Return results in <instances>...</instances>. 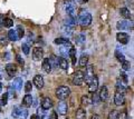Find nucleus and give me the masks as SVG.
<instances>
[{
	"label": "nucleus",
	"mask_w": 134,
	"mask_h": 119,
	"mask_svg": "<svg viewBox=\"0 0 134 119\" xmlns=\"http://www.w3.org/2000/svg\"><path fill=\"white\" fill-rule=\"evenodd\" d=\"M70 95V89L67 86H59L56 89V96L59 100H65Z\"/></svg>",
	"instance_id": "obj_1"
},
{
	"label": "nucleus",
	"mask_w": 134,
	"mask_h": 119,
	"mask_svg": "<svg viewBox=\"0 0 134 119\" xmlns=\"http://www.w3.org/2000/svg\"><path fill=\"white\" fill-rule=\"evenodd\" d=\"M77 22L81 24V27H87V26H90L91 22H92V16L90 12H86V11H84L82 12L81 15H79V17L77 19Z\"/></svg>",
	"instance_id": "obj_2"
},
{
	"label": "nucleus",
	"mask_w": 134,
	"mask_h": 119,
	"mask_svg": "<svg viewBox=\"0 0 134 119\" xmlns=\"http://www.w3.org/2000/svg\"><path fill=\"white\" fill-rule=\"evenodd\" d=\"M12 117L14 118H19V119H26L28 117V110L24 109L23 107H15L12 110Z\"/></svg>",
	"instance_id": "obj_3"
},
{
	"label": "nucleus",
	"mask_w": 134,
	"mask_h": 119,
	"mask_svg": "<svg viewBox=\"0 0 134 119\" xmlns=\"http://www.w3.org/2000/svg\"><path fill=\"white\" fill-rule=\"evenodd\" d=\"M86 84H87V86H88V91H91L92 93L95 92L96 90H97V88H98V80H97V78H96L95 76L92 77Z\"/></svg>",
	"instance_id": "obj_4"
},
{
	"label": "nucleus",
	"mask_w": 134,
	"mask_h": 119,
	"mask_svg": "<svg viewBox=\"0 0 134 119\" xmlns=\"http://www.w3.org/2000/svg\"><path fill=\"white\" fill-rule=\"evenodd\" d=\"M84 80H85V77H84V72L82 71H76L74 75V78H73V84L76 85V86H81Z\"/></svg>",
	"instance_id": "obj_5"
},
{
	"label": "nucleus",
	"mask_w": 134,
	"mask_h": 119,
	"mask_svg": "<svg viewBox=\"0 0 134 119\" xmlns=\"http://www.w3.org/2000/svg\"><path fill=\"white\" fill-rule=\"evenodd\" d=\"M43 57H44L43 49H41L40 47H35L34 48V50H32V58H34V60L38 61L40 59H43Z\"/></svg>",
	"instance_id": "obj_6"
},
{
	"label": "nucleus",
	"mask_w": 134,
	"mask_h": 119,
	"mask_svg": "<svg viewBox=\"0 0 134 119\" xmlns=\"http://www.w3.org/2000/svg\"><path fill=\"white\" fill-rule=\"evenodd\" d=\"M98 97H99V100H102V101H105L108 98V89L106 86H102V87L99 88Z\"/></svg>",
	"instance_id": "obj_7"
},
{
	"label": "nucleus",
	"mask_w": 134,
	"mask_h": 119,
	"mask_svg": "<svg viewBox=\"0 0 134 119\" xmlns=\"http://www.w3.org/2000/svg\"><path fill=\"white\" fill-rule=\"evenodd\" d=\"M124 102H125L124 93L115 92V96H114V104H115L116 106H122Z\"/></svg>",
	"instance_id": "obj_8"
},
{
	"label": "nucleus",
	"mask_w": 134,
	"mask_h": 119,
	"mask_svg": "<svg viewBox=\"0 0 134 119\" xmlns=\"http://www.w3.org/2000/svg\"><path fill=\"white\" fill-rule=\"evenodd\" d=\"M116 38H117V41L121 42L122 45H126L129 42V40H130V37L127 34H125V32H119L116 36Z\"/></svg>",
	"instance_id": "obj_9"
},
{
	"label": "nucleus",
	"mask_w": 134,
	"mask_h": 119,
	"mask_svg": "<svg viewBox=\"0 0 134 119\" xmlns=\"http://www.w3.org/2000/svg\"><path fill=\"white\" fill-rule=\"evenodd\" d=\"M72 43H70L69 41H66L65 43H63V47H60L59 51H60V55L62 56H68V52H69V49L72 48Z\"/></svg>",
	"instance_id": "obj_10"
},
{
	"label": "nucleus",
	"mask_w": 134,
	"mask_h": 119,
	"mask_svg": "<svg viewBox=\"0 0 134 119\" xmlns=\"http://www.w3.org/2000/svg\"><path fill=\"white\" fill-rule=\"evenodd\" d=\"M34 85L36 86L38 89H41L44 87V78L41 77L40 75H37V76H35V78H34Z\"/></svg>",
	"instance_id": "obj_11"
},
{
	"label": "nucleus",
	"mask_w": 134,
	"mask_h": 119,
	"mask_svg": "<svg viewBox=\"0 0 134 119\" xmlns=\"http://www.w3.org/2000/svg\"><path fill=\"white\" fill-rule=\"evenodd\" d=\"M58 114H60V115H66L67 114V110H68V106H67V104L65 101H60L59 104H58Z\"/></svg>",
	"instance_id": "obj_12"
},
{
	"label": "nucleus",
	"mask_w": 134,
	"mask_h": 119,
	"mask_svg": "<svg viewBox=\"0 0 134 119\" xmlns=\"http://www.w3.org/2000/svg\"><path fill=\"white\" fill-rule=\"evenodd\" d=\"M43 69H44V71L47 73L52 71V61H50L49 58H45L43 60Z\"/></svg>",
	"instance_id": "obj_13"
},
{
	"label": "nucleus",
	"mask_w": 134,
	"mask_h": 119,
	"mask_svg": "<svg viewBox=\"0 0 134 119\" xmlns=\"http://www.w3.org/2000/svg\"><path fill=\"white\" fill-rule=\"evenodd\" d=\"M53 100L50 99V98H44L43 101H41V108L47 110V109H50L53 107Z\"/></svg>",
	"instance_id": "obj_14"
},
{
	"label": "nucleus",
	"mask_w": 134,
	"mask_h": 119,
	"mask_svg": "<svg viewBox=\"0 0 134 119\" xmlns=\"http://www.w3.org/2000/svg\"><path fill=\"white\" fill-rule=\"evenodd\" d=\"M6 71H7V73L10 77H14L16 73H17V67H16V65H12V64L7 65L6 66Z\"/></svg>",
	"instance_id": "obj_15"
},
{
	"label": "nucleus",
	"mask_w": 134,
	"mask_h": 119,
	"mask_svg": "<svg viewBox=\"0 0 134 119\" xmlns=\"http://www.w3.org/2000/svg\"><path fill=\"white\" fill-rule=\"evenodd\" d=\"M87 69H86V72L84 73V77H85L86 81H88L92 77H94V68L93 66H86Z\"/></svg>",
	"instance_id": "obj_16"
},
{
	"label": "nucleus",
	"mask_w": 134,
	"mask_h": 119,
	"mask_svg": "<svg viewBox=\"0 0 134 119\" xmlns=\"http://www.w3.org/2000/svg\"><path fill=\"white\" fill-rule=\"evenodd\" d=\"M12 87H14V89H16L17 91H19L20 89H21L23 87V79L20 77H17L14 79V83H12Z\"/></svg>",
	"instance_id": "obj_17"
},
{
	"label": "nucleus",
	"mask_w": 134,
	"mask_h": 119,
	"mask_svg": "<svg viewBox=\"0 0 134 119\" xmlns=\"http://www.w3.org/2000/svg\"><path fill=\"white\" fill-rule=\"evenodd\" d=\"M66 12L68 14L69 17H76V12H75V7L70 2L66 3Z\"/></svg>",
	"instance_id": "obj_18"
},
{
	"label": "nucleus",
	"mask_w": 134,
	"mask_h": 119,
	"mask_svg": "<svg viewBox=\"0 0 134 119\" xmlns=\"http://www.w3.org/2000/svg\"><path fill=\"white\" fill-rule=\"evenodd\" d=\"M31 105H32V97L30 95H26L23 99V106L28 108V107H30Z\"/></svg>",
	"instance_id": "obj_19"
},
{
	"label": "nucleus",
	"mask_w": 134,
	"mask_h": 119,
	"mask_svg": "<svg viewBox=\"0 0 134 119\" xmlns=\"http://www.w3.org/2000/svg\"><path fill=\"white\" fill-rule=\"evenodd\" d=\"M68 56L70 57V59H72V64L73 65H76V49H75L74 47H72V48L69 49Z\"/></svg>",
	"instance_id": "obj_20"
},
{
	"label": "nucleus",
	"mask_w": 134,
	"mask_h": 119,
	"mask_svg": "<svg viewBox=\"0 0 134 119\" xmlns=\"http://www.w3.org/2000/svg\"><path fill=\"white\" fill-rule=\"evenodd\" d=\"M86 118V111L83 108H79L76 110V116L75 119H85Z\"/></svg>",
	"instance_id": "obj_21"
},
{
	"label": "nucleus",
	"mask_w": 134,
	"mask_h": 119,
	"mask_svg": "<svg viewBox=\"0 0 134 119\" xmlns=\"http://www.w3.org/2000/svg\"><path fill=\"white\" fill-rule=\"evenodd\" d=\"M120 14L125 19H130V18H131V12H130V10L127 9V8H121V9H120Z\"/></svg>",
	"instance_id": "obj_22"
},
{
	"label": "nucleus",
	"mask_w": 134,
	"mask_h": 119,
	"mask_svg": "<svg viewBox=\"0 0 134 119\" xmlns=\"http://www.w3.org/2000/svg\"><path fill=\"white\" fill-rule=\"evenodd\" d=\"M58 62H59V67L62 69H64V70H67V69H68V61H67L64 57H62V58L58 59Z\"/></svg>",
	"instance_id": "obj_23"
},
{
	"label": "nucleus",
	"mask_w": 134,
	"mask_h": 119,
	"mask_svg": "<svg viewBox=\"0 0 134 119\" xmlns=\"http://www.w3.org/2000/svg\"><path fill=\"white\" fill-rule=\"evenodd\" d=\"M117 29H126V28L130 27V22L125 21V20H121V21L117 22Z\"/></svg>",
	"instance_id": "obj_24"
},
{
	"label": "nucleus",
	"mask_w": 134,
	"mask_h": 119,
	"mask_svg": "<svg viewBox=\"0 0 134 119\" xmlns=\"http://www.w3.org/2000/svg\"><path fill=\"white\" fill-rule=\"evenodd\" d=\"M8 39L11 40V41H17V40H18V37H17L16 30H14V29L9 30V32H8Z\"/></svg>",
	"instance_id": "obj_25"
},
{
	"label": "nucleus",
	"mask_w": 134,
	"mask_h": 119,
	"mask_svg": "<svg viewBox=\"0 0 134 119\" xmlns=\"http://www.w3.org/2000/svg\"><path fill=\"white\" fill-rule=\"evenodd\" d=\"M63 32L66 35V36H70L73 34V29H72V26H68V24H65L63 27Z\"/></svg>",
	"instance_id": "obj_26"
},
{
	"label": "nucleus",
	"mask_w": 134,
	"mask_h": 119,
	"mask_svg": "<svg viewBox=\"0 0 134 119\" xmlns=\"http://www.w3.org/2000/svg\"><path fill=\"white\" fill-rule=\"evenodd\" d=\"M87 64H88V57H87L86 55L82 56L81 60H79V66H81V67H86Z\"/></svg>",
	"instance_id": "obj_27"
},
{
	"label": "nucleus",
	"mask_w": 134,
	"mask_h": 119,
	"mask_svg": "<svg viewBox=\"0 0 134 119\" xmlns=\"http://www.w3.org/2000/svg\"><path fill=\"white\" fill-rule=\"evenodd\" d=\"M126 87H124L123 85H121L120 84V81H117V84H116V91L117 92H121V93H125L126 92Z\"/></svg>",
	"instance_id": "obj_28"
},
{
	"label": "nucleus",
	"mask_w": 134,
	"mask_h": 119,
	"mask_svg": "<svg viewBox=\"0 0 134 119\" xmlns=\"http://www.w3.org/2000/svg\"><path fill=\"white\" fill-rule=\"evenodd\" d=\"M2 24L5 27H7V28H10V27L14 26V21H12L11 19H9V18H5L2 20Z\"/></svg>",
	"instance_id": "obj_29"
},
{
	"label": "nucleus",
	"mask_w": 134,
	"mask_h": 119,
	"mask_svg": "<svg viewBox=\"0 0 134 119\" xmlns=\"http://www.w3.org/2000/svg\"><path fill=\"white\" fill-rule=\"evenodd\" d=\"M16 34H17V37H18V39H19V38H23L24 34H25L24 28H23L21 26H18V27H17V29H16Z\"/></svg>",
	"instance_id": "obj_30"
},
{
	"label": "nucleus",
	"mask_w": 134,
	"mask_h": 119,
	"mask_svg": "<svg viewBox=\"0 0 134 119\" xmlns=\"http://www.w3.org/2000/svg\"><path fill=\"white\" fill-rule=\"evenodd\" d=\"M115 57H116V59H117V60L121 61V62L125 60V57H124V55L122 54V52H120L119 50H116V51H115Z\"/></svg>",
	"instance_id": "obj_31"
},
{
	"label": "nucleus",
	"mask_w": 134,
	"mask_h": 119,
	"mask_svg": "<svg viewBox=\"0 0 134 119\" xmlns=\"http://www.w3.org/2000/svg\"><path fill=\"white\" fill-rule=\"evenodd\" d=\"M36 116L38 117V119H43L45 117V109L38 108V109H37V115H36Z\"/></svg>",
	"instance_id": "obj_32"
},
{
	"label": "nucleus",
	"mask_w": 134,
	"mask_h": 119,
	"mask_svg": "<svg viewBox=\"0 0 134 119\" xmlns=\"http://www.w3.org/2000/svg\"><path fill=\"white\" fill-rule=\"evenodd\" d=\"M32 90V84L31 81H27L26 84H25V91L26 92H30Z\"/></svg>",
	"instance_id": "obj_33"
},
{
	"label": "nucleus",
	"mask_w": 134,
	"mask_h": 119,
	"mask_svg": "<svg viewBox=\"0 0 134 119\" xmlns=\"http://www.w3.org/2000/svg\"><path fill=\"white\" fill-rule=\"evenodd\" d=\"M122 68H123V70H130V68H131L130 61H127V60L122 61Z\"/></svg>",
	"instance_id": "obj_34"
},
{
	"label": "nucleus",
	"mask_w": 134,
	"mask_h": 119,
	"mask_svg": "<svg viewBox=\"0 0 134 119\" xmlns=\"http://www.w3.org/2000/svg\"><path fill=\"white\" fill-rule=\"evenodd\" d=\"M90 99H91V98H90L88 96H83V97H82V101H81L82 105H83V106H87V105H88L90 102H91Z\"/></svg>",
	"instance_id": "obj_35"
},
{
	"label": "nucleus",
	"mask_w": 134,
	"mask_h": 119,
	"mask_svg": "<svg viewBox=\"0 0 134 119\" xmlns=\"http://www.w3.org/2000/svg\"><path fill=\"white\" fill-rule=\"evenodd\" d=\"M121 78H122V81L123 83L126 85L127 83H129V78H127V76H126V73H125L124 71H122L121 72Z\"/></svg>",
	"instance_id": "obj_36"
},
{
	"label": "nucleus",
	"mask_w": 134,
	"mask_h": 119,
	"mask_svg": "<svg viewBox=\"0 0 134 119\" xmlns=\"http://www.w3.org/2000/svg\"><path fill=\"white\" fill-rule=\"evenodd\" d=\"M94 95H93V97H92V102H93V104H98V101H99V97H98V95H96L95 92H93Z\"/></svg>",
	"instance_id": "obj_37"
},
{
	"label": "nucleus",
	"mask_w": 134,
	"mask_h": 119,
	"mask_svg": "<svg viewBox=\"0 0 134 119\" xmlns=\"http://www.w3.org/2000/svg\"><path fill=\"white\" fill-rule=\"evenodd\" d=\"M108 119H117V111L116 110H113L108 115Z\"/></svg>",
	"instance_id": "obj_38"
},
{
	"label": "nucleus",
	"mask_w": 134,
	"mask_h": 119,
	"mask_svg": "<svg viewBox=\"0 0 134 119\" xmlns=\"http://www.w3.org/2000/svg\"><path fill=\"white\" fill-rule=\"evenodd\" d=\"M67 41V39L66 38H57V39H55V43H57V45H63V43H65Z\"/></svg>",
	"instance_id": "obj_39"
},
{
	"label": "nucleus",
	"mask_w": 134,
	"mask_h": 119,
	"mask_svg": "<svg viewBox=\"0 0 134 119\" xmlns=\"http://www.w3.org/2000/svg\"><path fill=\"white\" fill-rule=\"evenodd\" d=\"M21 48H23V51H24L25 55H28L29 54V46H28L27 43H23Z\"/></svg>",
	"instance_id": "obj_40"
},
{
	"label": "nucleus",
	"mask_w": 134,
	"mask_h": 119,
	"mask_svg": "<svg viewBox=\"0 0 134 119\" xmlns=\"http://www.w3.org/2000/svg\"><path fill=\"white\" fill-rule=\"evenodd\" d=\"M127 118V114L126 111H122L120 115L117 114V119H126Z\"/></svg>",
	"instance_id": "obj_41"
},
{
	"label": "nucleus",
	"mask_w": 134,
	"mask_h": 119,
	"mask_svg": "<svg viewBox=\"0 0 134 119\" xmlns=\"http://www.w3.org/2000/svg\"><path fill=\"white\" fill-rule=\"evenodd\" d=\"M16 60H17V62H18L19 65H21V66L25 64L24 59H23V58H21V57H20V56H17V57H16Z\"/></svg>",
	"instance_id": "obj_42"
},
{
	"label": "nucleus",
	"mask_w": 134,
	"mask_h": 119,
	"mask_svg": "<svg viewBox=\"0 0 134 119\" xmlns=\"http://www.w3.org/2000/svg\"><path fill=\"white\" fill-rule=\"evenodd\" d=\"M49 119H57V112L55 110H53L52 112H50V116H49Z\"/></svg>",
	"instance_id": "obj_43"
},
{
	"label": "nucleus",
	"mask_w": 134,
	"mask_h": 119,
	"mask_svg": "<svg viewBox=\"0 0 134 119\" xmlns=\"http://www.w3.org/2000/svg\"><path fill=\"white\" fill-rule=\"evenodd\" d=\"M85 41V36H84L83 34H81L78 36V39H77V42H84Z\"/></svg>",
	"instance_id": "obj_44"
},
{
	"label": "nucleus",
	"mask_w": 134,
	"mask_h": 119,
	"mask_svg": "<svg viewBox=\"0 0 134 119\" xmlns=\"http://www.w3.org/2000/svg\"><path fill=\"white\" fill-rule=\"evenodd\" d=\"M1 100H2L1 102H2L3 105H6V104H7V101H8V93H5V95L2 96V99H1Z\"/></svg>",
	"instance_id": "obj_45"
},
{
	"label": "nucleus",
	"mask_w": 134,
	"mask_h": 119,
	"mask_svg": "<svg viewBox=\"0 0 134 119\" xmlns=\"http://www.w3.org/2000/svg\"><path fill=\"white\" fill-rule=\"evenodd\" d=\"M91 119H100V117L98 116V115H93V116L91 117Z\"/></svg>",
	"instance_id": "obj_46"
},
{
	"label": "nucleus",
	"mask_w": 134,
	"mask_h": 119,
	"mask_svg": "<svg viewBox=\"0 0 134 119\" xmlns=\"http://www.w3.org/2000/svg\"><path fill=\"white\" fill-rule=\"evenodd\" d=\"M0 42L2 45H7V40H3V38H0Z\"/></svg>",
	"instance_id": "obj_47"
},
{
	"label": "nucleus",
	"mask_w": 134,
	"mask_h": 119,
	"mask_svg": "<svg viewBox=\"0 0 134 119\" xmlns=\"http://www.w3.org/2000/svg\"><path fill=\"white\" fill-rule=\"evenodd\" d=\"M30 119H38V117H37L36 115H32V116L30 117Z\"/></svg>",
	"instance_id": "obj_48"
},
{
	"label": "nucleus",
	"mask_w": 134,
	"mask_h": 119,
	"mask_svg": "<svg viewBox=\"0 0 134 119\" xmlns=\"http://www.w3.org/2000/svg\"><path fill=\"white\" fill-rule=\"evenodd\" d=\"M78 1L81 2V3H85V2H87V1H88V0H78Z\"/></svg>",
	"instance_id": "obj_49"
},
{
	"label": "nucleus",
	"mask_w": 134,
	"mask_h": 119,
	"mask_svg": "<svg viewBox=\"0 0 134 119\" xmlns=\"http://www.w3.org/2000/svg\"><path fill=\"white\" fill-rule=\"evenodd\" d=\"M1 91H2V84L0 83V92H1Z\"/></svg>",
	"instance_id": "obj_50"
},
{
	"label": "nucleus",
	"mask_w": 134,
	"mask_h": 119,
	"mask_svg": "<svg viewBox=\"0 0 134 119\" xmlns=\"http://www.w3.org/2000/svg\"><path fill=\"white\" fill-rule=\"evenodd\" d=\"M43 119H49V118H46V117H44V118H43Z\"/></svg>",
	"instance_id": "obj_51"
},
{
	"label": "nucleus",
	"mask_w": 134,
	"mask_h": 119,
	"mask_svg": "<svg viewBox=\"0 0 134 119\" xmlns=\"http://www.w3.org/2000/svg\"><path fill=\"white\" fill-rule=\"evenodd\" d=\"M65 119H67V118H65Z\"/></svg>",
	"instance_id": "obj_52"
}]
</instances>
